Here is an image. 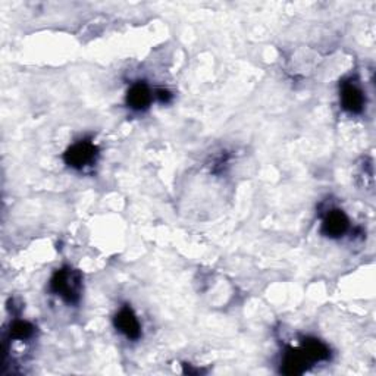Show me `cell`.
I'll return each mask as SVG.
<instances>
[{"label":"cell","mask_w":376,"mask_h":376,"mask_svg":"<svg viewBox=\"0 0 376 376\" xmlns=\"http://www.w3.org/2000/svg\"><path fill=\"white\" fill-rule=\"evenodd\" d=\"M156 97L159 99L160 103H170V101L172 100V94H171V92L165 90V89H159V90H156Z\"/></svg>","instance_id":"obj_10"},{"label":"cell","mask_w":376,"mask_h":376,"mask_svg":"<svg viewBox=\"0 0 376 376\" xmlns=\"http://www.w3.org/2000/svg\"><path fill=\"white\" fill-rule=\"evenodd\" d=\"M115 328L131 341H137L141 337V325L130 306H123L114 319Z\"/></svg>","instance_id":"obj_4"},{"label":"cell","mask_w":376,"mask_h":376,"mask_svg":"<svg viewBox=\"0 0 376 376\" xmlns=\"http://www.w3.org/2000/svg\"><path fill=\"white\" fill-rule=\"evenodd\" d=\"M99 157V148L90 140H81L64 153V160L74 170H84L92 166Z\"/></svg>","instance_id":"obj_2"},{"label":"cell","mask_w":376,"mask_h":376,"mask_svg":"<svg viewBox=\"0 0 376 376\" xmlns=\"http://www.w3.org/2000/svg\"><path fill=\"white\" fill-rule=\"evenodd\" d=\"M307 365L310 362L306 359L303 354L302 348H294V347H288L284 354H282V360H281V372L284 375H302L306 372Z\"/></svg>","instance_id":"obj_6"},{"label":"cell","mask_w":376,"mask_h":376,"mask_svg":"<svg viewBox=\"0 0 376 376\" xmlns=\"http://www.w3.org/2000/svg\"><path fill=\"white\" fill-rule=\"evenodd\" d=\"M300 348L310 363L325 362V360H329V358H331L329 347L318 338H311V337L304 338L302 341Z\"/></svg>","instance_id":"obj_8"},{"label":"cell","mask_w":376,"mask_h":376,"mask_svg":"<svg viewBox=\"0 0 376 376\" xmlns=\"http://www.w3.org/2000/svg\"><path fill=\"white\" fill-rule=\"evenodd\" d=\"M152 99L153 94L145 82H136L127 93V104L136 112L148 109L150 106Z\"/></svg>","instance_id":"obj_7"},{"label":"cell","mask_w":376,"mask_h":376,"mask_svg":"<svg viewBox=\"0 0 376 376\" xmlns=\"http://www.w3.org/2000/svg\"><path fill=\"white\" fill-rule=\"evenodd\" d=\"M348 228L350 221L347 215L340 209H332L322 222V234L329 238H340L348 231Z\"/></svg>","instance_id":"obj_5"},{"label":"cell","mask_w":376,"mask_h":376,"mask_svg":"<svg viewBox=\"0 0 376 376\" xmlns=\"http://www.w3.org/2000/svg\"><path fill=\"white\" fill-rule=\"evenodd\" d=\"M340 100L341 106L344 111L348 114H362L365 109L366 97L363 90L358 86V82H354L353 79L344 81L340 87Z\"/></svg>","instance_id":"obj_3"},{"label":"cell","mask_w":376,"mask_h":376,"mask_svg":"<svg viewBox=\"0 0 376 376\" xmlns=\"http://www.w3.org/2000/svg\"><path fill=\"white\" fill-rule=\"evenodd\" d=\"M50 291L68 304H77L82 294V275L70 266L60 267L50 280Z\"/></svg>","instance_id":"obj_1"},{"label":"cell","mask_w":376,"mask_h":376,"mask_svg":"<svg viewBox=\"0 0 376 376\" xmlns=\"http://www.w3.org/2000/svg\"><path fill=\"white\" fill-rule=\"evenodd\" d=\"M34 333H35V326L27 321L16 319L11 324V329H9L11 340L27 341L34 337Z\"/></svg>","instance_id":"obj_9"}]
</instances>
